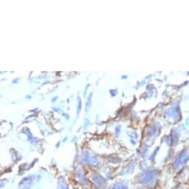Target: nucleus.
I'll return each mask as SVG.
<instances>
[{"mask_svg": "<svg viewBox=\"0 0 189 189\" xmlns=\"http://www.w3.org/2000/svg\"><path fill=\"white\" fill-rule=\"evenodd\" d=\"M156 178H157V175L154 172H147L144 174L142 176L140 179V182L143 184L150 185L152 184L154 181H155Z\"/></svg>", "mask_w": 189, "mask_h": 189, "instance_id": "obj_1", "label": "nucleus"}, {"mask_svg": "<svg viewBox=\"0 0 189 189\" xmlns=\"http://www.w3.org/2000/svg\"><path fill=\"white\" fill-rule=\"evenodd\" d=\"M35 183L34 182L32 178H24L19 183V188L21 189H31L33 185H34Z\"/></svg>", "mask_w": 189, "mask_h": 189, "instance_id": "obj_2", "label": "nucleus"}, {"mask_svg": "<svg viewBox=\"0 0 189 189\" xmlns=\"http://www.w3.org/2000/svg\"><path fill=\"white\" fill-rule=\"evenodd\" d=\"M92 180H93V182L94 183V184L96 185L99 188L104 187L105 185V180H104L101 176L97 175V174L92 176Z\"/></svg>", "mask_w": 189, "mask_h": 189, "instance_id": "obj_3", "label": "nucleus"}, {"mask_svg": "<svg viewBox=\"0 0 189 189\" xmlns=\"http://www.w3.org/2000/svg\"><path fill=\"white\" fill-rule=\"evenodd\" d=\"M77 178L79 180V182L80 184H82L83 185H86L88 184L87 180H86V177L85 176L84 174H82L80 172V174H77Z\"/></svg>", "mask_w": 189, "mask_h": 189, "instance_id": "obj_4", "label": "nucleus"}, {"mask_svg": "<svg viewBox=\"0 0 189 189\" xmlns=\"http://www.w3.org/2000/svg\"><path fill=\"white\" fill-rule=\"evenodd\" d=\"M111 189H128V187L123 183H116L114 185H113L112 187H111Z\"/></svg>", "mask_w": 189, "mask_h": 189, "instance_id": "obj_5", "label": "nucleus"}, {"mask_svg": "<svg viewBox=\"0 0 189 189\" xmlns=\"http://www.w3.org/2000/svg\"><path fill=\"white\" fill-rule=\"evenodd\" d=\"M57 189H68V186L65 182L60 180L57 183Z\"/></svg>", "mask_w": 189, "mask_h": 189, "instance_id": "obj_6", "label": "nucleus"}]
</instances>
